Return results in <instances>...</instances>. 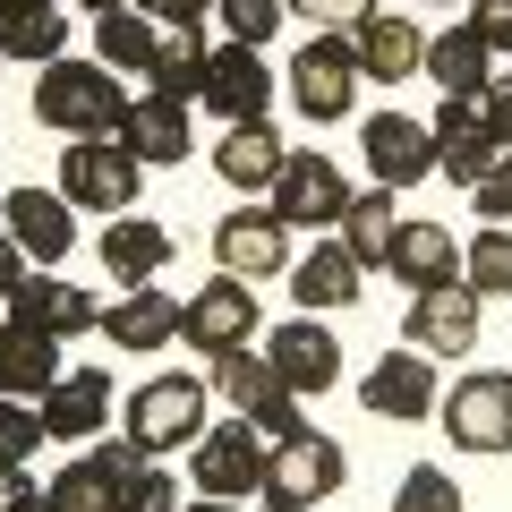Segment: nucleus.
Returning a JSON list of instances; mask_svg holds the SVG:
<instances>
[{"mask_svg": "<svg viewBox=\"0 0 512 512\" xmlns=\"http://www.w3.org/2000/svg\"><path fill=\"white\" fill-rule=\"evenodd\" d=\"M188 453H197V461H188V478H197L205 495H222V504H231V495H256V478H265V444H256V427H248V419L205 427Z\"/></svg>", "mask_w": 512, "mask_h": 512, "instance_id": "dca6fc26", "label": "nucleus"}, {"mask_svg": "<svg viewBox=\"0 0 512 512\" xmlns=\"http://www.w3.org/2000/svg\"><path fill=\"white\" fill-rule=\"evenodd\" d=\"M120 111H128V94L103 60H43L35 69V120L60 128L69 146L77 137H120Z\"/></svg>", "mask_w": 512, "mask_h": 512, "instance_id": "f257e3e1", "label": "nucleus"}, {"mask_svg": "<svg viewBox=\"0 0 512 512\" xmlns=\"http://www.w3.org/2000/svg\"><path fill=\"white\" fill-rule=\"evenodd\" d=\"M43 444V410L35 402H0V461H35Z\"/></svg>", "mask_w": 512, "mask_h": 512, "instance_id": "58836bf2", "label": "nucleus"}, {"mask_svg": "<svg viewBox=\"0 0 512 512\" xmlns=\"http://www.w3.org/2000/svg\"><path fill=\"white\" fill-rule=\"evenodd\" d=\"M222 18H231V43H274V26H282V0H222Z\"/></svg>", "mask_w": 512, "mask_h": 512, "instance_id": "ea45409f", "label": "nucleus"}, {"mask_svg": "<svg viewBox=\"0 0 512 512\" xmlns=\"http://www.w3.org/2000/svg\"><path fill=\"white\" fill-rule=\"evenodd\" d=\"M205 60H214V43H205L197 26H171V35L154 43V60H146V94H171V103H188V94L205 86Z\"/></svg>", "mask_w": 512, "mask_h": 512, "instance_id": "2f4dec72", "label": "nucleus"}, {"mask_svg": "<svg viewBox=\"0 0 512 512\" xmlns=\"http://www.w3.org/2000/svg\"><path fill=\"white\" fill-rule=\"evenodd\" d=\"M69 43V18H60V0H0V60H60Z\"/></svg>", "mask_w": 512, "mask_h": 512, "instance_id": "c756f323", "label": "nucleus"}, {"mask_svg": "<svg viewBox=\"0 0 512 512\" xmlns=\"http://www.w3.org/2000/svg\"><path fill=\"white\" fill-rule=\"evenodd\" d=\"M214 393H222V402H231L265 444H282V436L308 427V419H299V393L274 376V359H256V350H222V359H214Z\"/></svg>", "mask_w": 512, "mask_h": 512, "instance_id": "7ed1b4c3", "label": "nucleus"}, {"mask_svg": "<svg viewBox=\"0 0 512 512\" xmlns=\"http://www.w3.org/2000/svg\"><path fill=\"white\" fill-rule=\"evenodd\" d=\"M350 52H359V77H376V86H402V77L427 60V35H419L410 18H393V9H376V18L350 35Z\"/></svg>", "mask_w": 512, "mask_h": 512, "instance_id": "a878e982", "label": "nucleus"}, {"mask_svg": "<svg viewBox=\"0 0 512 512\" xmlns=\"http://www.w3.org/2000/svg\"><path fill=\"white\" fill-rule=\"evenodd\" d=\"M350 205V180L333 171V154H282L274 171V214L291 222V231H333Z\"/></svg>", "mask_w": 512, "mask_h": 512, "instance_id": "1a4fd4ad", "label": "nucleus"}, {"mask_svg": "<svg viewBox=\"0 0 512 512\" xmlns=\"http://www.w3.org/2000/svg\"><path fill=\"white\" fill-rule=\"evenodd\" d=\"M419 69L436 77L444 94H487V86H495V52H487L478 35H470V26L436 35V43H427V60H419Z\"/></svg>", "mask_w": 512, "mask_h": 512, "instance_id": "473e14b6", "label": "nucleus"}, {"mask_svg": "<svg viewBox=\"0 0 512 512\" xmlns=\"http://www.w3.org/2000/svg\"><path fill=\"white\" fill-rule=\"evenodd\" d=\"M359 402L376 410V419H393V427H419V419H436L444 384H436V367H427V350H384V359L367 367Z\"/></svg>", "mask_w": 512, "mask_h": 512, "instance_id": "9d476101", "label": "nucleus"}, {"mask_svg": "<svg viewBox=\"0 0 512 512\" xmlns=\"http://www.w3.org/2000/svg\"><path fill=\"white\" fill-rule=\"evenodd\" d=\"M470 205H478L487 222H512V154H495V163L470 180Z\"/></svg>", "mask_w": 512, "mask_h": 512, "instance_id": "a19ab883", "label": "nucleus"}, {"mask_svg": "<svg viewBox=\"0 0 512 512\" xmlns=\"http://www.w3.org/2000/svg\"><path fill=\"white\" fill-rule=\"evenodd\" d=\"M470 342H478V291L470 282L410 291V350H427V359H470Z\"/></svg>", "mask_w": 512, "mask_h": 512, "instance_id": "2eb2a0df", "label": "nucleus"}, {"mask_svg": "<svg viewBox=\"0 0 512 512\" xmlns=\"http://www.w3.org/2000/svg\"><path fill=\"white\" fill-rule=\"evenodd\" d=\"M342 248L359 256V265H384L393 256V231H402V214H393V188H350V205H342Z\"/></svg>", "mask_w": 512, "mask_h": 512, "instance_id": "7c9ffc66", "label": "nucleus"}, {"mask_svg": "<svg viewBox=\"0 0 512 512\" xmlns=\"http://www.w3.org/2000/svg\"><path fill=\"white\" fill-rule=\"evenodd\" d=\"M103 265H111L120 291H146V282L171 265V231H163V222H146V214H111L103 222Z\"/></svg>", "mask_w": 512, "mask_h": 512, "instance_id": "5701e85b", "label": "nucleus"}, {"mask_svg": "<svg viewBox=\"0 0 512 512\" xmlns=\"http://www.w3.org/2000/svg\"><path fill=\"white\" fill-rule=\"evenodd\" d=\"M342 478H350V453L333 436H316V427H299V436H282L274 453H265L256 495H265V512H308V504H325Z\"/></svg>", "mask_w": 512, "mask_h": 512, "instance_id": "f03ea898", "label": "nucleus"}, {"mask_svg": "<svg viewBox=\"0 0 512 512\" xmlns=\"http://www.w3.org/2000/svg\"><path fill=\"white\" fill-rule=\"evenodd\" d=\"M180 325H188V308L163 299L154 282H146V291H120V308H103V333L120 350H163V342H180Z\"/></svg>", "mask_w": 512, "mask_h": 512, "instance_id": "bb28decb", "label": "nucleus"}, {"mask_svg": "<svg viewBox=\"0 0 512 512\" xmlns=\"http://www.w3.org/2000/svg\"><path fill=\"white\" fill-rule=\"evenodd\" d=\"M214 256H222V274H239V282L291 274V222L274 205H239V214L214 222Z\"/></svg>", "mask_w": 512, "mask_h": 512, "instance_id": "6e6552de", "label": "nucleus"}, {"mask_svg": "<svg viewBox=\"0 0 512 512\" xmlns=\"http://www.w3.org/2000/svg\"><path fill=\"white\" fill-rule=\"evenodd\" d=\"M137 9H146L154 26H197L205 9H214V0H137Z\"/></svg>", "mask_w": 512, "mask_h": 512, "instance_id": "a18cd8bd", "label": "nucleus"}, {"mask_svg": "<svg viewBox=\"0 0 512 512\" xmlns=\"http://www.w3.org/2000/svg\"><path fill=\"white\" fill-rule=\"evenodd\" d=\"M60 197L69 205H94V214H128L146 197V163L120 146V137H77L60 154Z\"/></svg>", "mask_w": 512, "mask_h": 512, "instance_id": "20e7f679", "label": "nucleus"}, {"mask_svg": "<svg viewBox=\"0 0 512 512\" xmlns=\"http://www.w3.org/2000/svg\"><path fill=\"white\" fill-rule=\"evenodd\" d=\"M436 427L461 453H512V376L504 367H470V376L436 402Z\"/></svg>", "mask_w": 512, "mask_h": 512, "instance_id": "39448f33", "label": "nucleus"}, {"mask_svg": "<svg viewBox=\"0 0 512 512\" xmlns=\"http://www.w3.org/2000/svg\"><path fill=\"white\" fill-rule=\"evenodd\" d=\"M60 384V342L35 325H0V402H43Z\"/></svg>", "mask_w": 512, "mask_h": 512, "instance_id": "393cba45", "label": "nucleus"}, {"mask_svg": "<svg viewBox=\"0 0 512 512\" xmlns=\"http://www.w3.org/2000/svg\"><path fill=\"white\" fill-rule=\"evenodd\" d=\"M265 359H274V376L291 384V393H325V384L342 376V342H333L316 316H291V325H274Z\"/></svg>", "mask_w": 512, "mask_h": 512, "instance_id": "4be33fe9", "label": "nucleus"}, {"mask_svg": "<svg viewBox=\"0 0 512 512\" xmlns=\"http://www.w3.org/2000/svg\"><path fill=\"white\" fill-rule=\"evenodd\" d=\"M205 393L214 384L197 376H154L128 393V444H146V453H180V444L205 436Z\"/></svg>", "mask_w": 512, "mask_h": 512, "instance_id": "423d86ee", "label": "nucleus"}, {"mask_svg": "<svg viewBox=\"0 0 512 512\" xmlns=\"http://www.w3.org/2000/svg\"><path fill=\"white\" fill-rule=\"evenodd\" d=\"M282 9H299L316 35H359V26L376 18V0H282Z\"/></svg>", "mask_w": 512, "mask_h": 512, "instance_id": "4c0bfd02", "label": "nucleus"}, {"mask_svg": "<svg viewBox=\"0 0 512 512\" xmlns=\"http://www.w3.org/2000/svg\"><path fill=\"white\" fill-rule=\"evenodd\" d=\"M18 282H26V248L0 231V308H9V291H18Z\"/></svg>", "mask_w": 512, "mask_h": 512, "instance_id": "49530a36", "label": "nucleus"}, {"mask_svg": "<svg viewBox=\"0 0 512 512\" xmlns=\"http://www.w3.org/2000/svg\"><path fill=\"white\" fill-rule=\"evenodd\" d=\"M9 239L26 256H69V239H77L69 197H52V188H9Z\"/></svg>", "mask_w": 512, "mask_h": 512, "instance_id": "c85d7f7f", "label": "nucleus"}, {"mask_svg": "<svg viewBox=\"0 0 512 512\" xmlns=\"http://www.w3.org/2000/svg\"><path fill=\"white\" fill-rule=\"evenodd\" d=\"M120 512H180V478H171L154 453H137L120 470Z\"/></svg>", "mask_w": 512, "mask_h": 512, "instance_id": "c9c22d12", "label": "nucleus"}, {"mask_svg": "<svg viewBox=\"0 0 512 512\" xmlns=\"http://www.w3.org/2000/svg\"><path fill=\"white\" fill-rule=\"evenodd\" d=\"M86 9H94V18H111V9H137V0H86Z\"/></svg>", "mask_w": 512, "mask_h": 512, "instance_id": "09e8293b", "label": "nucleus"}, {"mask_svg": "<svg viewBox=\"0 0 512 512\" xmlns=\"http://www.w3.org/2000/svg\"><path fill=\"white\" fill-rule=\"evenodd\" d=\"M146 453V444H94L86 461H60L52 487H43V512H120V470Z\"/></svg>", "mask_w": 512, "mask_h": 512, "instance_id": "f3484780", "label": "nucleus"}, {"mask_svg": "<svg viewBox=\"0 0 512 512\" xmlns=\"http://www.w3.org/2000/svg\"><path fill=\"white\" fill-rule=\"evenodd\" d=\"M350 94H359V52H350V35H316L308 52L291 60V103L308 111V120H342Z\"/></svg>", "mask_w": 512, "mask_h": 512, "instance_id": "ddd939ff", "label": "nucleus"}, {"mask_svg": "<svg viewBox=\"0 0 512 512\" xmlns=\"http://www.w3.org/2000/svg\"><path fill=\"white\" fill-rule=\"evenodd\" d=\"M0 512H43V487L26 478V461H0Z\"/></svg>", "mask_w": 512, "mask_h": 512, "instance_id": "37998d69", "label": "nucleus"}, {"mask_svg": "<svg viewBox=\"0 0 512 512\" xmlns=\"http://www.w3.org/2000/svg\"><path fill=\"white\" fill-rule=\"evenodd\" d=\"M0 231H9V188H0Z\"/></svg>", "mask_w": 512, "mask_h": 512, "instance_id": "8fccbe9b", "label": "nucleus"}, {"mask_svg": "<svg viewBox=\"0 0 512 512\" xmlns=\"http://www.w3.org/2000/svg\"><path fill=\"white\" fill-rule=\"evenodd\" d=\"M9 325H35L52 342H69V333H103V308H94V291H77L60 274H26L9 291Z\"/></svg>", "mask_w": 512, "mask_h": 512, "instance_id": "a211bd4d", "label": "nucleus"}, {"mask_svg": "<svg viewBox=\"0 0 512 512\" xmlns=\"http://www.w3.org/2000/svg\"><path fill=\"white\" fill-rule=\"evenodd\" d=\"M478 103H487V128H495V146L512 154V77H495V86L478 94Z\"/></svg>", "mask_w": 512, "mask_h": 512, "instance_id": "c03bdc74", "label": "nucleus"}, {"mask_svg": "<svg viewBox=\"0 0 512 512\" xmlns=\"http://www.w3.org/2000/svg\"><path fill=\"white\" fill-rule=\"evenodd\" d=\"M359 154H367V171H376V188H419L427 171H436V137H427V120H410V111L359 120Z\"/></svg>", "mask_w": 512, "mask_h": 512, "instance_id": "9b49d317", "label": "nucleus"}, {"mask_svg": "<svg viewBox=\"0 0 512 512\" xmlns=\"http://www.w3.org/2000/svg\"><path fill=\"white\" fill-rule=\"evenodd\" d=\"M120 146L137 154L146 171H171V163H188V103H171V94H137V103L120 111Z\"/></svg>", "mask_w": 512, "mask_h": 512, "instance_id": "aec40b11", "label": "nucleus"}, {"mask_svg": "<svg viewBox=\"0 0 512 512\" xmlns=\"http://www.w3.org/2000/svg\"><path fill=\"white\" fill-rule=\"evenodd\" d=\"M282 128L274 120H239V128H222V146H214V171L231 188H274V171H282Z\"/></svg>", "mask_w": 512, "mask_h": 512, "instance_id": "cd10ccee", "label": "nucleus"}, {"mask_svg": "<svg viewBox=\"0 0 512 512\" xmlns=\"http://www.w3.org/2000/svg\"><path fill=\"white\" fill-rule=\"evenodd\" d=\"M35 410H43V436L52 444H86V436H103V419H111V376L103 367H60V384Z\"/></svg>", "mask_w": 512, "mask_h": 512, "instance_id": "6ab92c4d", "label": "nucleus"}, {"mask_svg": "<svg viewBox=\"0 0 512 512\" xmlns=\"http://www.w3.org/2000/svg\"><path fill=\"white\" fill-rule=\"evenodd\" d=\"M265 325V316H256V291L239 274H214L205 282L197 299H188V350H205V359H222V350H248V333Z\"/></svg>", "mask_w": 512, "mask_h": 512, "instance_id": "f8f14e48", "label": "nucleus"}, {"mask_svg": "<svg viewBox=\"0 0 512 512\" xmlns=\"http://www.w3.org/2000/svg\"><path fill=\"white\" fill-rule=\"evenodd\" d=\"M470 35L487 52H512V0H470Z\"/></svg>", "mask_w": 512, "mask_h": 512, "instance_id": "79ce46f5", "label": "nucleus"}, {"mask_svg": "<svg viewBox=\"0 0 512 512\" xmlns=\"http://www.w3.org/2000/svg\"><path fill=\"white\" fill-rule=\"evenodd\" d=\"M384 274L410 282V291L461 282V239L444 231V222H402V231H393V256H384Z\"/></svg>", "mask_w": 512, "mask_h": 512, "instance_id": "b1692460", "label": "nucleus"}, {"mask_svg": "<svg viewBox=\"0 0 512 512\" xmlns=\"http://www.w3.org/2000/svg\"><path fill=\"white\" fill-rule=\"evenodd\" d=\"M197 103L214 111V120H265L274 111V69H265V52L256 43H214V60H205V86Z\"/></svg>", "mask_w": 512, "mask_h": 512, "instance_id": "0eeeda50", "label": "nucleus"}, {"mask_svg": "<svg viewBox=\"0 0 512 512\" xmlns=\"http://www.w3.org/2000/svg\"><path fill=\"white\" fill-rule=\"evenodd\" d=\"M461 282L478 299H512V222H487V231L461 248Z\"/></svg>", "mask_w": 512, "mask_h": 512, "instance_id": "f704fd0d", "label": "nucleus"}, {"mask_svg": "<svg viewBox=\"0 0 512 512\" xmlns=\"http://www.w3.org/2000/svg\"><path fill=\"white\" fill-rule=\"evenodd\" d=\"M154 18L146 9H111V18H94V52H103V69H137L146 77V60H154Z\"/></svg>", "mask_w": 512, "mask_h": 512, "instance_id": "72a5a7b5", "label": "nucleus"}, {"mask_svg": "<svg viewBox=\"0 0 512 512\" xmlns=\"http://www.w3.org/2000/svg\"><path fill=\"white\" fill-rule=\"evenodd\" d=\"M427 137H436V171H444L453 188H470L478 171L504 154V146H495V128H487V103H478V94H444V111L427 120Z\"/></svg>", "mask_w": 512, "mask_h": 512, "instance_id": "4468645a", "label": "nucleus"}, {"mask_svg": "<svg viewBox=\"0 0 512 512\" xmlns=\"http://www.w3.org/2000/svg\"><path fill=\"white\" fill-rule=\"evenodd\" d=\"M393 512H461V487L436 461H419V470H402V487H393Z\"/></svg>", "mask_w": 512, "mask_h": 512, "instance_id": "e433bc0d", "label": "nucleus"}, {"mask_svg": "<svg viewBox=\"0 0 512 512\" xmlns=\"http://www.w3.org/2000/svg\"><path fill=\"white\" fill-rule=\"evenodd\" d=\"M188 512H239V504H222V495H197V504H188Z\"/></svg>", "mask_w": 512, "mask_h": 512, "instance_id": "de8ad7c7", "label": "nucleus"}, {"mask_svg": "<svg viewBox=\"0 0 512 512\" xmlns=\"http://www.w3.org/2000/svg\"><path fill=\"white\" fill-rule=\"evenodd\" d=\"M359 282H367V265L342 248V239H316L308 256H291V299H299V316L350 308V299H359Z\"/></svg>", "mask_w": 512, "mask_h": 512, "instance_id": "412c9836", "label": "nucleus"}]
</instances>
